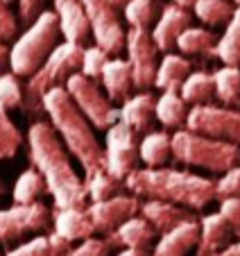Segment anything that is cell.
Here are the masks:
<instances>
[{"mask_svg":"<svg viewBox=\"0 0 240 256\" xmlns=\"http://www.w3.org/2000/svg\"><path fill=\"white\" fill-rule=\"evenodd\" d=\"M88 16L91 34L96 46H100L104 52L118 54L125 48V30L118 18V12L111 5V0H80Z\"/></svg>","mask_w":240,"mask_h":256,"instance_id":"30bf717a","label":"cell"},{"mask_svg":"<svg viewBox=\"0 0 240 256\" xmlns=\"http://www.w3.org/2000/svg\"><path fill=\"white\" fill-rule=\"evenodd\" d=\"M179 96L186 104H208L216 98V82H213V72L197 70L190 72L186 78V82L179 88Z\"/></svg>","mask_w":240,"mask_h":256,"instance_id":"484cf974","label":"cell"},{"mask_svg":"<svg viewBox=\"0 0 240 256\" xmlns=\"http://www.w3.org/2000/svg\"><path fill=\"white\" fill-rule=\"evenodd\" d=\"M44 190H46L44 177H41L34 168H28L18 174V179H16L14 190H12V198H14V204L25 206V204L36 202V198L44 193Z\"/></svg>","mask_w":240,"mask_h":256,"instance_id":"4dcf8cb0","label":"cell"},{"mask_svg":"<svg viewBox=\"0 0 240 256\" xmlns=\"http://www.w3.org/2000/svg\"><path fill=\"white\" fill-rule=\"evenodd\" d=\"M138 140L136 132H132L127 125L116 122L106 130L104 138V170L116 177L118 182H125L130 172L138 168Z\"/></svg>","mask_w":240,"mask_h":256,"instance_id":"9c48e42d","label":"cell"},{"mask_svg":"<svg viewBox=\"0 0 240 256\" xmlns=\"http://www.w3.org/2000/svg\"><path fill=\"white\" fill-rule=\"evenodd\" d=\"M84 184H86V195L91 198V202H104V200L116 198V195H120L122 186H125L122 182L111 177L106 170H100V172L86 177Z\"/></svg>","mask_w":240,"mask_h":256,"instance_id":"d6a6232c","label":"cell"},{"mask_svg":"<svg viewBox=\"0 0 240 256\" xmlns=\"http://www.w3.org/2000/svg\"><path fill=\"white\" fill-rule=\"evenodd\" d=\"M236 7L231 0H197L192 5V14L204 25H222L229 23Z\"/></svg>","mask_w":240,"mask_h":256,"instance_id":"1f68e13d","label":"cell"},{"mask_svg":"<svg viewBox=\"0 0 240 256\" xmlns=\"http://www.w3.org/2000/svg\"><path fill=\"white\" fill-rule=\"evenodd\" d=\"M125 48H127V62H130L132 68L134 88H138V91L152 88L158 68V48L154 46L152 34L148 30L130 28V32L125 36Z\"/></svg>","mask_w":240,"mask_h":256,"instance_id":"8fae6325","label":"cell"},{"mask_svg":"<svg viewBox=\"0 0 240 256\" xmlns=\"http://www.w3.org/2000/svg\"><path fill=\"white\" fill-rule=\"evenodd\" d=\"M114 256H150V254H148V250H120Z\"/></svg>","mask_w":240,"mask_h":256,"instance_id":"f6af8a7d","label":"cell"},{"mask_svg":"<svg viewBox=\"0 0 240 256\" xmlns=\"http://www.w3.org/2000/svg\"><path fill=\"white\" fill-rule=\"evenodd\" d=\"M216 256H240V240L234 242V245H229L226 250H222L220 254H216Z\"/></svg>","mask_w":240,"mask_h":256,"instance_id":"ee69618b","label":"cell"},{"mask_svg":"<svg viewBox=\"0 0 240 256\" xmlns=\"http://www.w3.org/2000/svg\"><path fill=\"white\" fill-rule=\"evenodd\" d=\"M7 68H10V48L5 44H0V75L7 72Z\"/></svg>","mask_w":240,"mask_h":256,"instance_id":"7bdbcfd3","label":"cell"},{"mask_svg":"<svg viewBox=\"0 0 240 256\" xmlns=\"http://www.w3.org/2000/svg\"><path fill=\"white\" fill-rule=\"evenodd\" d=\"M44 5H46V0H18V18L25 25H32L46 12Z\"/></svg>","mask_w":240,"mask_h":256,"instance_id":"b9f144b4","label":"cell"},{"mask_svg":"<svg viewBox=\"0 0 240 256\" xmlns=\"http://www.w3.org/2000/svg\"><path fill=\"white\" fill-rule=\"evenodd\" d=\"M122 184L136 198L161 200L192 211H200L208 206L213 200H218V182L186 170L136 168L134 172L127 174Z\"/></svg>","mask_w":240,"mask_h":256,"instance_id":"7a4b0ae2","label":"cell"},{"mask_svg":"<svg viewBox=\"0 0 240 256\" xmlns=\"http://www.w3.org/2000/svg\"><path fill=\"white\" fill-rule=\"evenodd\" d=\"M125 20L132 30H148L156 18V5L154 0H130L125 7Z\"/></svg>","mask_w":240,"mask_h":256,"instance_id":"836d02e7","label":"cell"},{"mask_svg":"<svg viewBox=\"0 0 240 256\" xmlns=\"http://www.w3.org/2000/svg\"><path fill=\"white\" fill-rule=\"evenodd\" d=\"M190 12L184 10L179 5H168L164 7L161 16L156 18L152 28V41L158 48V52H170L172 48H177V39L182 36L184 30L190 28Z\"/></svg>","mask_w":240,"mask_h":256,"instance_id":"5bb4252c","label":"cell"},{"mask_svg":"<svg viewBox=\"0 0 240 256\" xmlns=\"http://www.w3.org/2000/svg\"><path fill=\"white\" fill-rule=\"evenodd\" d=\"M218 198H240V166L222 174V179L218 182Z\"/></svg>","mask_w":240,"mask_h":256,"instance_id":"ab89813d","label":"cell"},{"mask_svg":"<svg viewBox=\"0 0 240 256\" xmlns=\"http://www.w3.org/2000/svg\"><path fill=\"white\" fill-rule=\"evenodd\" d=\"M100 80H102V86H104V91H106V98H109L111 102L125 104V102L130 100V93H132V88H134V82H132V68H130V62H127V59L109 57Z\"/></svg>","mask_w":240,"mask_h":256,"instance_id":"ffe728a7","label":"cell"},{"mask_svg":"<svg viewBox=\"0 0 240 256\" xmlns=\"http://www.w3.org/2000/svg\"><path fill=\"white\" fill-rule=\"evenodd\" d=\"M197 0H174V5H179V7H184V10H188V7H192Z\"/></svg>","mask_w":240,"mask_h":256,"instance_id":"bcb514c9","label":"cell"},{"mask_svg":"<svg viewBox=\"0 0 240 256\" xmlns=\"http://www.w3.org/2000/svg\"><path fill=\"white\" fill-rule=\"evenodd\" d=\"M66 93L70 96V100L75 102V106L86 116V120L91 122L96 130H109L111 125L118 122V109L114 106V102L102 93V88L98 86V82L84 78L82 72L70 75L66 82Z\"/></svg>","mask_w":240,"mask_h":256,"instance_id":"52a82bcc","label":"cell"},{"mask_svg":"<svg viewBox=\"0 0 240 256\" xmlns=\"http://www.w3.org/2000/svg\"><path fill=\"white\" fill-rule=\"evenodd\" d=\"M186 102L182 100L177 91H164L161 98H156V104H154V118L164 127H182L186 125Z\"/></svg>","mask_w":240,"mask_h":256,"instance_id":"4316f807","label":"cell"},{"mask_svg":"<svg viewBox=\"0 0 240 256\" xmlns=\"http://www.w3.org/2000/svg\"><path fill=\"white\" fill-rule=\"evenodd\" d=\"M154 104H156V98L150 91H140L118 109V120L132 132H145L154 118Z\"/></svg>","mask_w":240,"mask_h":256,"instance_id":"7402d4cb","label":"cell"},{"mask_svg":"<svg viewBox=\"0 0 240 256\" xmlns=\"http://www.w3.org/2000/svg\"><path fill=\"white\" fill-rule=\"evenodd\" d=\"M2 2H7V5H10V2H14V0H2Z\"/></svg>","mask_w":240,"mask_h":256,"instance_id":"681fc988","label":"cell"},{"mask_svg":"<svg viewBox=\"0 0 240 256\" xmlns=\"http://www.w3.org/2000/svg\"><path fill=\"white\" fill-rule=\"evenodd\" d=\"M30 161L46 182V190L52 195L54 208H84L86 184L75 172L66 145L50 122L36 120L28 130Z\"/></svg>","mask_w":240,"mask_h":256,"instance_id":"6da1fadb","label":"cell"},{"mask_svg":"<svg viewBox=\"0 0 240 256\" xmlns=\"http://www.w3.org/2000/svg\"><path fill=\"white\" fill-rule=\"evenodd\" d=\"M197 240H200V222L192 218L158 238L152 256H188L197 247Z\"/></svg>","mask_w":240,"mask_h":256,"instance_id":"ac0fdd59","label":"cell"},{"mask_svg":"<svg viewBox=\"0 0 240 256\" xmlns=\"http://www.w3.org/2000/svg\"><path fill=\"white\" fill-rule=\"evenodd\" d=\"M59 20L52 10H46L10 48V68L16 78H30L59 46Z\"/></svg>","mask_w":240,"mask_h":256,"instance_id":"277c9868","label":"cell"},{"mask_svg":"<svg viewBox=\"0 0 240 256\" xmlns=\"http://www.w3.org/2000/svg\"><path fill=\"white\" fill-rule=\"evenodd\" d=\"M18 34V20H16L14 12L7 7V2L0 0V44L12 41Z\"/></svg>","mask_w":240,"mask_h":256,"instance_id":"f35d334b","label":"cell"},{"mask_svg":"<svg viewBox=\"0 0 240 256\" xmlns=\"http://www.w3.org/2000/svg\"><path fill=\"white\" fill-rule=\"evenodd\" d=\"M52 224L54 234L66 242H84L96 234L86 208H54Z\"/></svg>","mask_w":240,"mask_h":256,"instance_id":"e0dca14e","label":"cell"},{"mask_svg":"<svg viewBox=\"0 0 240 256\" xmlns=\"http://www.w3.org/2000/svg\"><path fill=\"white\" fill-rule=\"evenodd\" d=\"M106 62H109V52L100 48V46H91V48H84L82 54V66H80V72L88 80H100L102 70H104Z\"/></svg>","mask_w":240,"mask_h":256,"instance_id":"8d00e7d4","label":"cell"},{"mask_svg":"<svg viewBox=\"0 0 240 256\" xmlns=\"http://www.w3.org/2000/svg\"><path fill=\"white\" fill-rule=\"evenodd\" d=\"M170 140H172V156L179 164L204 168L216 174H226L236 166H240V145L206 138L188 130H177Z\"/></svg>","mask_w":240,"mask_h":256,"instance_id":"8992f818","label":"cell"},{"mask_svg":"<svg viewBox=\"0 0 240 256\" xmlns=\"http://www.w3.org/2000/svg\"><path fill=\"white\" fill-rule=\"evenodd\" d=\"M0 256H2V254H0Z\"/></svg>","mask_w":240,"mask_h":256,"instance_id":"816d5d0a","label":"cell"},{"mask_svg":"<svg viewBox=\"0 0 240 256\" xmlns=\"http://www.w3.org/2000/svg\"><path fill=\"white\" fill-rule=\"evenodd\" d=\"M127 2H130V0H111V5H114L116 10H122V7H125Z\"/></svg>","mask_w":240,"mask_h":256,"instance_id":"7dc6e473","label":"cell"},{"mask_svg":"<svg viewBox=\"0 0 240 256\" xmlns=\"http://www.w3.org/2000/svg\"><path fill=\"white\" fill-rule=\"evenodd\" d=\"M213 82H216V98H220L222 104H240V68H218V70H213Z\"/></svg>","mask_w":240,"mask_h":256,"instance_id":"f546056e","label":"cell"},{"mask_svg":"<svg viewBox=\"0 0 240 256\" xmlns=\"http://www.w3.org/2000/svg\"><path fill=\"white\" fill-rule=\"evenodd\" d=\"M190 75V62L182 54L168 52L156 68V78H154V86L161 91H177L182 88V84L186 82V78Z\"/></svg>","mask_w":240,"mask_h":256,"instance_id":"603a6c76","label":"cell"},{"mask_svg":"<svg viewBox=\"0 0 240 256\" xmlns=\"http://www.w3.org/2000/svg\"><path fill=\"white\" fill-rule=\"evenodd\" d=\"M140 218H145L152 229L156 234H168L170 229L179 227L186 220H192V216L188 213V208L177 206L170 202H161V200H145L140 204Z\"/></svg>","mask_w":240,"mask_h":256,"instance_id":"d6986e66","label":"cell"},{"mask_svg":"<svg viewBox=\"0 0 240 256\" xmlns=\"http://www.w3.org/2000/svg\"><path fill=\"white\" fill-rule=\"evenodd\" d=\"M70 250V242L59 238L57 234H46V236H34L30 240L16 245L5 256H62Z\"/></svg>","mask_w":240,"mask_h":256,"instance_id":"d4e9b609","label":"cell"},{"mask_svg":"<svg viewBox=\"0 0 240 256\" xmlns=\"http://www.w3.org/2000/svg\"><path fill=\"white\" fill-rule=\"evenodd\" d=\"M154 236H156V232L152 229V224H150L145 218L134 216V218H130L127 222L120 224V227L106 238V242H109V247L118 245V247H122V250H148V247L152 245Z\"/></svg>","mask_w":240,"mask_h":256,"instance_id":"44dd1931","label":"cell"},{"mask_svg":"<svg viewBox=\"0 0 240 256\" xmlns=\"http://www.w3.org/2000/svg\"><path fill=\"white\" fill-rule=\"evenodd\" d=\"M186 130L206 138L240 145V112L229 106L197 104L188 109Z\"/></svg>","mask_w":240,"mask_h":256,"instance_id":"ba28073f","label":"cell"},{"mask_svg":"<svg viewBox=\"0 0 240 256\" xmlns=\"http://www.w3.org/2000/svg\"><path fill=\"white\" fill-rule=\"evenodd\" d=\"M20 140H23V136H20L18 127L12 122L10 114L5 109H0V161L12 159L18 152Z\"/></svg>","mask_w":240,"mask_h":256,"instance_id":"e575fe53","label":"cell"},{"mask_svg":"<svg viewBox=\"0 0 240 256\" xmlns=\"http://www.w3.org/2000/svg\"><path fill=\"white\" fill-rule=\"evenodd\" d=\"M138 211L140 202L136 195H116L104 202H91V206H86L96 234H114L120 224L134 218Z\"/></svg>","mask_w":240,"mask_h":256,"instance_id":"4fadbf2b","label":"cell"},{"mask_svg":"<svg viewBox=\"0 0 240 256\" xmlns=\"http://www.w3.org/2000/svg\"><path fill=\"white\" fill-rule=\"evenodd\" d=\"M218 213L226 220L231 232H234L236 236H240V198H224Z\"/></svg>","mask_w":240,"mask_h":256,"instance_id":"60d3db41","label":"cell"},{"mask_svg":"<svg viewBox=\"0 0 240 256\" xmlns=\"http://www.w3.org/2000/svg\"><path fill=\"white\" fill-rule=\"evenodd\" d=\"M231 227L220 213H208L200 220V240L195 247V256H216L231 245Z\"/></svg>","mask_w":240,"mask_h":256,"instance_id":"2e32d148","label":"cell"},{"mask_svg":"<svg viewBox=\"0 0 240 256\" xmlns=\"http://www.w3.org/2000/svg\"><path fill=\"white\" fill-rule=\"evenodd\" d=\"M23 106V88L18 84V78L14 72H2L0 75V109L12 112Z\"/></svg>","mask_w":240,"mask_h":256,"instance_id":"d590c367","label":"cell"},{"mask_svg":"<svg viewBox=\"0 0 240 256\" xmlns=\"http://www.w3.org/2000/svg\"><path fill=\"white\" fill-rule=\"evenodd\" d=\"M216 57H220L222 66H236L240 68V5L236 7L231 20L226 23V30L222 39L218 41Z\"/></svg>","mask_w":240,"mask_h":256,"instance_id":"83f0119b","label":"cell"},{"mask_svg":"<svg viewBox=\"0 0 240 256\" xmlns=\"http://www.w3.org/2000/svg\"><path fill=\"white\" fill-rule=\"evenodd\" d=\"M50 222V211L46 204H14L10 208H0V245L20 240L34 232H44Z\"/></svg>","mask_w":240,"mask_h":256,"instance_id":"7c38bea8","label":"cell"},{"mask_svg":"<svg viewBox=\"0 0 240 256\" xmlns=\"http://www.w3.org/2000/svg\"><path fill=\"white\" fill-rule=\"evenodd\" d=\"M109 242L100 240V238H88V240L80 242L77 247H70L66 254L62 256H109Z\"/></svg>","mask_w":240,"mask_h":256,"instance_id":"74e56055","label":"cell"},{"mask_svg":"<svg viewBox=\"0 0 240 256\" xmlns=\"http://www.w3.org/2000/svg\"><path fill=\"white\" fill-rule=\"evenodd\" d=\"M5 193V184H2V179H0V195Z\"/></svg>","mask_w":240,"mask_h":256,"instance_id":"c3c4849f","label":"cell"},{"mask_svg":"<svg viewBox=\"0 0 240 256\" xmlns=\"http://www.w3.org/2000/svg\"><path fill=\"white\" fill-rule=\"evenodd\" d=\"M54 14L59 20V32H62L64 41L68 44L82 46L91 34V25H88V16L84 12L80 0H52Z\"/></svg>","mask_w":240,"mask_h":256,"instance_id":"9a60e30c","label":"cell"},{"mask_svg":"<svg viewBox=\"0 0 240 256\" xmlns=\"http://www.w3.org/2000/svg\"><path fill=\"white\" fill-rule=\"evenodd\" d=\"M234 2H236V5H240V0H234Z\"/></svg>","mask_w":240,"mask_h":256,"instance_id":"f907efd6","label":"cell"},{"mask_svg":"<svg viewBox=\"0 0 240 256\" xmlns=\"http://www.w3.org/2000/svg\"><path fill=\"white\" fill-rule=\"evenodd\" d=\"M138 156L145 168H164V164L172 156V140L168 132H150L138 143Z\"/></svg>","mask_w":240,"mask_h":256,"instance_id":"cb8c5ba5","label":"cell"},{"mask_svg":"<svg viewBox=\"0 0 240 256\" xmlns=\"http://www.w3.org/2000/svg\"><path fill=\"white\" fill-rule=\"evenodd\" d=\"M177 48L184 54H216L218 41L213 32L190 25L188 30H184L182 36L177 39Z\"/></svg>","mask_w":240,"mask_h":256,"instance_id":"f1b7e54d","label":"cell"},{"mask_svg":"<svg viewBox=\"0 0 240 256\" xmlns=\"http://www.w3.org/2000/svg\"><path fill=\"white\" fill-rule=\"evenodd\" d=\"M82 54H84V46L68 44V41H62V44L50 52V57L38 66V70L32 72L28 78V84H25V88H23L25 114L44 112V109H41L44 96L50 88L66 84L70 75L80 72Z\"/></svg>","mask_w":240,"mask_h":256,"instance_id":"5b68a950","label":"cell"},{"mask_svg":"<svg viewBox=\"0 0 240 256\" xmlns=\"http://www.w3.org/2000/svg\"><path fill=\"white\" fill-rule=\"evenodd\" d=\"M41 109L50 116V125L59 134L62 143L66 145V150L80 161L86 177L104 170V148L98 140L93 125L75 106V102L70 100L66 88H50L41 100Z\"/></svg>","mask_w":240,"mask_h":256,"instance_id":"3957f363","label":"cell"}]
</instances>
